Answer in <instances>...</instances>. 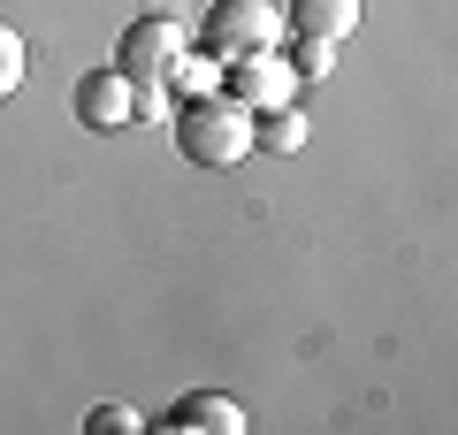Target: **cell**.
Listing matches in <instances>:
<instances>
[{
	"instance_id": "8fae6325",
	"label": "cell",
	"mask_w": 458,
	"mask_h": 435,
	"mask_svg": "<svg viewBox=\"0 0 458 435\" xmlns=\"http://www.w3.org/2000/svg\"><path fill=\"white\" fill-rule=\"evenodd\" d=\"M23 69H31V54H23L16 23H0V99H16V92H23Z\"/></svg>"
},
{
	"instance_id": "8992f818",
	"label": "cell",
	"mask_w": 458,
	"mask_h": 435,
	"mask_svg": "<svg viewBox=\"0 0 458 435\" xmlns=\"http://www.w3.org/2000/svg\"><path fill=\"white\" fill-rule=\"evenodd\" d=\"M161 428L168 435H245V405L214 397V389H191V397H176L161 413Z\"/></svg>"
},
{
	"instance_id": "52a82bcc",
	"label": "cell",
	"mask_w": 458,
	"mask_h": 435,
	"mask_svg": "<svg viewBox=\"0 0 458 435\" xmlns=\"http://www.w3.org/2000/svg\"><path fill=\"white\" fill-rule=\"evenodd\" d=\"M283 23H291V38H352V23H360V0H291L283 8Z\"/></svg>"
},
{
	"instance_id": "4fadbf2b",
	"label": "cell",
	"mask_w": 458,
	"mask_h": 435,
	"mask_svg": "<svg viewBox=\"0 0 458 435\" xmlns=\"http://www.w3.org/2000/svg\"><path fill=\"white\" fill-rule=\"evenodd\" d=\"M131 92H138V123H153L168 107V84H131Z\"/></svg>"
},
{
	"instance_id": "5b68a950",
	"label": "cell",
	"mask_w": 458,
	"mask_h": 435,
	"mask_svg": "<svg viewBox=\"0 0 458 435\" xmlns=\"http://www.w3.org/2000/svg\"><path fill=\"white\" fill-rule=\"evenodd\" d=\"M222 92L245 99L252 115H260V107H291V99H298V69L283 62V47L276 54H245V62H222Z\"/></svg>"
},
{
	"instance_id": "7c38bea8",
	"label": "cell",
	"mask_w": 458,
	"mask_h": 435,
	"mask_svg": "<svg viewBox=\"0 0 458 435\" xmlns=\"http://www.w3.org/2000/svg\"><path fill=\"white\" fill-rule=\"evenodd\" d=\"M84 428H92V435H138V428H146V413H138V405H92Z\"/></svg>"
},
{
	"instance_id": "3957f363",
	"label": "cell",
	"mask_w": 458,
	"mask_h": 435,
	"mask_svg": "<svg viewBox=\"0 0 458 435\" xmlns=\"http://www.w3.org/2000/svg\"><path fill=\"white\" fill-rule=\"evenodd\" d=\"M183 47H191V31H183L176 16H138L131 31H123V47H114V69L131 84H168V69H176Z\"/></svg>"
},
{
	"instance_id": "30bf717a",
	"label": "cell",
	"mask_w": 458,
	"mask_h": 435,
	"mask_svg": "<svg viewBox=\"0 0 458 435\" xmlns=\"http://www.w3.org/2000/svg\"><path fill=\"white\" fill-rule=\"evenodd\" d=\"M283 62L298 69V84H321L328 69H336V47H328V38H298V47L283 54Z\"/></svg>"
},
{
	"instance_id": "277c9868",
	"label": "cell",
	"mask_w": 458,
	"mask_h": 435,
	"mask_svg": "<svg viewBox=\"0 0 458 435\" xmlns=\"http://www.w3.org/2000/svg\"><path fill=\"white\" fill-rule=\"evenodd\" d=\"M69 107H77L84 130H99V138H114V130L138 123V92L123 69H84L77 84H69Z\"/></svg>"
},
{
	"instance_id": "9c48e42d",
	"label": "cell",
	"mask_w": 458,
	"mask_h": 435,
	"mask_svg": "<svg viewBox=\"0 0 458 435\" xmlns=\"http://www.w3.org/2000/svg\"><path fill=\"white\" fill-rule=\"evenodd\" d=\"M168 92H183V99L222 92V62H214L207 47H183V54H176V69H168Z\"/></svg>"
},
{
	"instance_id": "7a4b0ae2",
	"label": "cell",
	"mask_w": 458,
	"mask_h": 435,
	"mask_svg": "<svg viewBox=\"0 0 458 435\" xmlns=\"http://www.w3.org/2000/svg\"><path fill=\"white\" fill-rule=\"evenodd\" d=\"M283 38H291V23H283L276 0H214L199 16L191 47H207L214 62H245V54H276Z\"/></svg>"
},
{
	"instance_id": "ba28073f",
	"label": "cell",
	"mask_w": 458,
	"mask_h": 435,
	"mask_svg": "<svg viewBox=\"0 0 458 435\" xmlns=\"http://www.w3.org/2000/svg\"><path fill=\"white\" fill-rule=\"evenodd\" d=\"M252 145H260V153H298V145H306V115H298V99H291V107H260V115H252Z\"/></svg>"
},
{
	"instance_id": "6da1fadb",
	"label": "cell",
	"mask_w": 458,
	"mask_h": 435,
	"mask_svg": "<svg viewBox=\"0 0 458 435\" xmlns=\"http://www.w3.org/2000/svg\"><path fill=\"white\" fill-rule=\"evenodd\" d=\"M176 153L191 168H237L252 153V107L229 92H207V99H183L176 115Z\"/></svg>"
}]
</instances>
